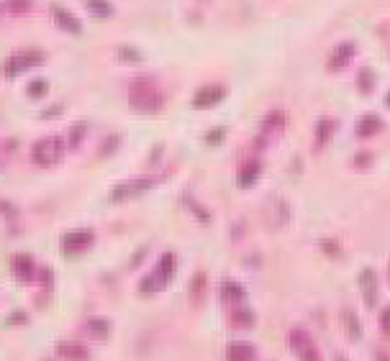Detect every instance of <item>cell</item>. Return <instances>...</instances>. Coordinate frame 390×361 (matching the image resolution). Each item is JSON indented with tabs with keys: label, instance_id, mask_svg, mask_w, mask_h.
Instances as JSON below:
<instances>
[{
	"label": "cell",
	"instance_id": "1",
	"mask_svg": "<svg viewBox=\"0 0 390 361\" xmlns=\"http://www.w3.org/2000/svg\"><path fill=\"white\" fill-rule=\"evenodd\" d=\"M128 105L136 113H157L162 108V95L151 77H136L128 85Z\"/></svg>",
	"mask_w": 390,
	"mask_h": 361
},
{
	"label": "cell",
	"instance_id": "2",
	"mask_svg": "<svg viewBox=\"0 0 390 361\" xmlns=\"http://www.w3.org/2000/svg\"><path fill=\"white\" fill-rule=\"evenodd\" d=\"M175 267H177V259L172 252H165L157 261V267L151 275H147L139 284V292H142L144 298H151V295H157L160 290H165L170 282H172V277H175Z\"/></svg>",
	"mask_w": 390,
	"mask_h": 361
},
{
	"label": "cell",
	"instance_id": "3",
	"mask_svg": "<svg viewBox=\"0 0 390 361\" xmlns=\"http://www.w3.org/2000/svg\"><path fill=\"white\" fill-rule=\"evenodd\" d=\"M287 346H290V351L298 356V361H324L321 359V351L316 341L310 338V333L306 328H290L287 333Z\"/></svg>",
	"mask_w": 390,
	"mask_h": 361
},
{
	"label": "cell",
	"instance_id": "4",
	"mask_svg": "<svg viewBox=\"0 0 390 361\" xmlns=\"http://www.w3.org/2000/svg\"><path fill=\"white\" fill-rule=\"evenodd\" d=\"M31 157H33V162H36L39 167L57 164V162L62 159V139H57V136H47V139H39V141L33 144Z\"/></svg>",
	"mask_w": 390,
	"mask_h": 361
},
{
	"label": "cell",
	"instance_id": "5",
	"mask_svg": "<svg viewBox=\"0 0 390 361\" xmlns=\"http://www.w3.org/2000/svg\"><path fill=\"white\" fill-rule=\"evenodd\" d=\"M93 244H96V233L88 231V228L70 231V233L62 236V252L64 254H82V252H88Z\"/></svg>",
	"mask_w": 390,
	"mask_h": 361
},
{
	"label": "cell",
	"instance_id": "6",
	"mask_svg": "<svg viewBox=\"0 0 390 361\" xmlns=\"http://www.w3.org/2000/svg\"><path fill=\"white\" fill-rule=\"evenodd\" d=\"M41 62H44V54H39V52H24V54L8 56L6 64H3V75H6V77H16V75H21L24 70L36 67V64H41Z\"/></svg>",
	"mask_w": 390,
	"mask_h": 361
},
{
	"label": "cell",
	"instance_id": "7",
	"mask_svg": "<svg viewBox=\"0 0 390 361\" xmlns=\"http://www.w3.org/2000/svg\"><path fill=\"white\" fill-rule=\"evenodd\" d=\"M149 187H154V180H149V177L121 182V185H116V187L111 190V203H123L128 197H136V195H142V192H147Z\"/></svg>",
	"mask_w": 390,
	"mask_h": 361
},
{
	"label": "cell",
	"instance_id": "8",
	"mask_svg": "<svg viewBox=\"0 0 390 361\" xmlns=\"http://www.w3.org/2000/svg\"><path fill=\"white\" fill-rule=\"evenodd\" d=\"M359 290H362V298H365V305L367 307H375L377 305V275H375V269L365 267L359 272Z\"/></svg>",
	"mask_w": 390,
	"mask_h": 361
},
{
	"label": "cell",
	"instance_id": "9",
	"mask_svg": "<svg viewBox=\"0 0 390 361\" xmlns=\"http://www.w3.org/2000/svg\"><path fill=\"white\" fill-rule=\"evenodd\" d=\"M223 98H226V90H223L221 85H206L193 95V105H195V108H213Z\"/></svg>",
	"mask_w": 390,
	"mask_h": 361
},
{
	"label": "cell",
	"instance_id": "10",
	"mask_svg": "<svg viewBox=\"0 0 390 361\" xmlns=\"http://www.w3.org/2000/svg\"><path fill=\"white\" fill-rule=\"evenodd\" d=\"M57 353L67 361H88V356H90L88 346L77 344V341H59V344H57Z\"/></svg>",
	"mask_w": 390,
	"mask_h": 361
},
{
	"label": "cell",
	"instance_id": "11",
	"mask_svg": "<svg viewBox=\"0 0 390 361\" xmlns=\"http://www.w3.org/2000/svg\"><path fill=\"white\" fill-rule=\"evenodd\" d=\"M52 16H54V24L59 26L62 31L75 33V36H80V33H82L80 21H77V18L72 16L70 10H64V8H59V6H54V8H52Z\"/></svg>",
	"mask_w": 390,
	"mask_h": 361
},
{
	"label": "cell",
	"instance_id": "12",
	"mask_svg": "<svg viewBox=\"0 0 390 361\" xmlns=\"http://www.w3.org/2000/svg\"><path fill=\"white\" fill-rule=\"evenodd\" d=\"M283 128H285V116H283L280 110H272L270 116L262 121V136H260V144H267V139L278 136Z\"/></svg>",
	"mask_w": 390,
	"mask_h": 361
},
{
	"label": "cell",
	"instance_id": "13",
	"mask_svg": "<svg viewBox=\"0 0 390 361\" xmlns=\"http://www.w3.org/2000/svg\"><path fill=\"white\" fill-rule=\"evenodd\" d=\"M352 56H354V44H352V41H344V44H339V47L331 52V56H329V70L336 72V70H342V67H347Z\"/></svg>",
	"mask_w": 390,
	"mask_h": 361
},
{
	"label": "cell",
	"instance_id": "14",
	"mask_svg": "<svg viewBox=\"0 0 390 361\" xmlns=\"http://www.w3.org/2000/svg\"><path fill=\"white\" fill-rule=\"evenodd\" d=\"M257 348L247 341H234L226 346V361H252Z\"/></svg>",
	"mask_w": 390,
	"mask_h": 361
},
{
	"label": "cell",
	"instance_id": "15",
	"mask_svg": "<svg viewBox=\"0 0 390 361\" xmlns=\"http://www.w3.org/2000/svg\"><path fill=\"white\" fill-rule=\"evenodd\" d=\"M13 272H16L18 282H31L33 277H36V264L29 254H18L16 259H13Z\"/></svg>",
	"mask_w": 390,
	"mask_h": 361
},
{
	"label": "cell",
	"instance_id": "16",
	"mask_svg": "<svg viewBox=\"0 0 390 361\" xmlns=\"http://www.w3.org/2000/svg\"><path fill=\"white\" fill-rule=\"evenodd\" d=\"M260 174H262V164H260L257 159H252V162H247V164L241 167L239 185H241V187H252V185L260 180Z\"/></svg>",
	"mask_w": 390,
	"mask_h": 361
},
{
	"label": "cell",
	"instance_id": "17",
	"mask_svg": "<svg viewBox=\"0 0 390 361\" xmlns=\"http://www.w3.org/2000/svg\"><path fill=\"white\" fill-rule=\"evenodd\" d=\"M334 118H319V123H316V149H321V146H327L329 139L334 136Z\"/></svg>",
	"mask_w": 390,
	"mask_h": 361
},
{
	"label": "cell",
	"instance_id": "18",
	"mask_svg": "<svg viewBox=\"0 0 390 361\" xmlns=\"http://www.w3.org/2000/svg\"><path fill=\"white\" fill-rule=\"evenodd\" d=\"M342 321H344V330H347V338H350V341H359V338H362V323H359V318L354 315V310H344Z\"/></svg>",
	"mask_w": 390,
	"mask_h": 361
},
{
	"label": "cell",
	"instance_id": "19",
	"mask_svg": "<svg viewBox=\"0 0 390 361\" xmlns=\"http://www.w3.org/2000/svg\"><path fill=\"white\" fill-rule=\"evenodd\" d=\"M382 128V121L377 116H365L359 118L357 123V136L359 139H370V136H375L377 131Z\"/></svg>",
	"mask_w": 390,
	"mask_h": 361
},
{
	"label": "cell",
	"instance_id": "20",
	"mask_svg": "<svg viewBox=\"0 0 390 361\" xmlns=\"http://www.w3.org/2000/svg\"><path fill=\"white\" fill-rule=\"evenodd\" d=\"M231 325H237V328H252V323H255V313L247 310V307H234V313H231Z\"/></svg>",
	"mask_w": 390,
	"mask_h": 361
},
{
	"label": "cell",
	"instance_id": "21",
	"mask_svg": "<svg viewBox=\"0 0 390 361\" xmlns=\"http://www.w3.org/2000/svg\"><path fill=\"white\" fill-rule=\"evenodd\" d=\"M221 298L226 300V302H239V300H244V287L237 282H223L221 284Z\"/></svg>",
	"mask_w": 390,
	"mask_h": 361
},
{
	"label": "cell",
	"instance_id": "22",
	"mask_svg": "<svg viewBox=\"0 0 390 361\" xmlns=\"http://www.w3.org/2000/svg\"><path fill=\"white\" fill-rule=\"evenodd\" d=\"M203 298H206V275L203 272H198V275L190 279V300L193 302H203Z\"/></svg>",
	"mask_w": 390,
	"mask_h": 361
},
{
	"label": "cell",
	"instance_id": "23",
	"mask_svg": "<svg viewBox=\"0 0 390 361\" xmlns=\"http://www.w3.org/2000/svg\"><path fill=\"white\" fill-rule=\"evenodd\" d=\"M275 223H278L280 228L287 226V220H290V208H287V203L280 197V200H275Z\"/></svg>",
	"mask_w": 390,
	"mask_h": 361
},
{
	"label": "cell",
	"instance_id": "24",
	"mask_svg": "<svg viewBox=\"0 0 390 361\" xmlns=\"http://www.w3.org/2000/svg\"><path fill=\"white\" fill-rule=\"evenodd\" d=\"M88 330L93 333V336L105 338V336H108V330H111V325H108V321H100V318H90V321H88Z\"/></svg>",
	"mask_w": 390,
	"mask_h": 361
},
{
	"label": "cell",
	"instance_id": "25",
	"mask_svg": "<svg viewBox=\"0 0 390 361\" xmlns=\"http://www.w3.org/2000/svg\"><path fill=\"white\" fill-rule=\"evenodd\" d=\"M85 6H88V10H93V13H98L100 18H108L113 13V8L105 3V0H85Z\"/></svg>",
	"mask_w": 390,
	"mask_h": 361
},
{
	"label": "cell",
	"instance_id": "26",
	"mask_svg": "<svg viewBox=\"0 0 390 361\" xmlns=\"http://www.w3.org/2000/svg\"><path fill=\"white\" fill-rule=\"evenodd\" d=\"M357 85H359V90H362V93H370V90H373V85H375L373 70H359V75H357Z\"/></svg>",
	"mask_w": 390,
	"mask_h": 361
},
{
	"label": "cell",
	"instance_id": "27",
	"mask_svg": "<svg viewBox=\"0 0 390 361\" xmlns=\"http://www.w3.org/2000/svg\"><path fill=\"white\" fill-rule=\"evenodd\" d=\"M6 6L10 13H26V10H31L33 0H6Z\"/></svg>",
	"mask_w": 390,
	"mask_h": 361
},
{
	"label": "cell",
	"instance_id": "28",
	"mask_svg": "<svg viewBox=\"0 0 390 361\" xmlns=\"http://www.w3.org/2000/svg\"><path fill=\"white\" fill-rule=\"evenodd\" d=\"M29 95L31 98H44L47 95V82L44 79H33L31 85H29Z\"/></svg>",
	"mask_w": 390,
	"mask_h": 361
},
{
	"label": "cell",
	"instance_id": "29",
	"mask_svg": "<svg viewBox=\"0 0 390 361\" xmlns=\"http://www.w3.org/2000/svg\"><path fill=\"white\" fill-rule=\"evenodd\" d=\"M16 149V141H0V167L8 162V157Z\"/></svg>",
	"mask_w": 390,
	"mask_h": 361
},
{
	"label": "cell",
	"instance_id": "30",
	"mask_svg": "<svg viewBox=\"0 0 390 361\" xmlns=\"http://www.w3.org/2000/svg\"><path fill=\"white\" fill-rule=\"evenodd\" d=\"M82 136H85V126H82V123H80V126L72 128V131H70V146H72V149H77V146H80Z\"/></svg>",
	"mask_w": 390,
	"mask_h": 361
},
{
	"label": "cell",
	"instance_id": "31",
	"mask_svg": "<svg viewBox=\"0 0 390 361\" xmlns=\"http://www.w3.org/2000/svg\"><path fill=\"white\" fill-rule=\"evenodd\" d=\"M380 330H382V336L390 338V305L380 313Z\"/></svg>",
	"mask_w": 390,
	"mask_h": 361
},
{
	"label": "cell",
	"instance_id": "32",
	"mask_svg": "<svg viewBox=\"0 0 390 361\" xmlns=\"http://www.w3.org/2000/svg\"><path fill=\"white\" fill-rule=\"evenodd\" d=\"M119 54L123 56V62H139V59H142L136 49H128V47H121V49H119Z\"/></svg>",
	"mask_w": 390,
	"mask_h": 361
},
{
	"label": "cell",
	"instance_id": "33",
	"mask_svg": "<svg viewBox=\"0 0 390 361\" xmlns=\"http://www.w3.org/2000/svg\"><path fill=\"white\" fill-rule=\"evenodd\" d=\"M223 136H226V131H223V128H216V131H211V134L206 136V141L213 146V144H221L223 141Z\"/></svg>",
	"mask_w": 390,
	"mask_h": 361
},
{
	"label": "cell",
	"instance_id": "34",
	"mask_svg": "<svg viewBox=\"0 0 390 361\" xmlns=\"http://www.w3.org/2000/svg\"><path fill=\"white\" fill-rule=\"evenodd\" d=\"M116 149H119V136H111V139L105 141V146H103V151H100V154H103V157H108V154H111V151H116Z\"/></svg>",
	"mask_w": 390,
	"mask_h": 361
},
{
	"label": "cell",
	"instance_id": "35",
	"mask_svg": "<svg viewBox=\"0 0 390 361\" xmlns=\"http://www.w3.org/2000/svg\"><path fill=\"white\" fill-rule=\"evenodd\" d=\"M321 249H327V254H331V256H339V254H342V249H339L334 241H321Z\"/></svg>",
	"mask_w": 390,
	"mask_h": 361
},
{
	"label": "cell",
	"instance_id": "36",
	"mask_svg": "<svg viewBox=\"0 0 390 361\" xmlns=\"http://www.w3.org/2000/svg\"><path fill=\"white\" fill-rule=\"evenodd\" d=\"M354 164L367 167V164H370V154H357V157H354Z\"/></svg>",
	"mask_w": 390,
	"mask_h": 361
},
{
	"label": "cell",
	"instance_id": "37",
	"mask_svg": "<svg viewBox=\"0 0 390 361\" xmlns=\"http://www.w3.org/2000/svg\"><path fill=\"white\" fill-rule=\"evenodd\" d=\"M375 361H390L388 351H375Z\"/></svg>",
	"mask_w": 390,
	"mask_h": 361
},
{
	"label": "cell",
	"instance_id": "38",
	"mask_svg": "<svg viewBox=\"0 0 390 361\" xmlns=\"http://www.w3.org/2000/svg\"><path fill=\"white\" fill-rule=\"evenodd\" d=\"M334 361H350V359H347V356H342V353H336Z\"/></svg>",
	"mask_w": 390,
	"mask_h": 361
},
{
	"label": "cell",
	"instance_id": "39",
	"mask_svg": "<svg viewBox=\"0 0 390 361\" xmlns=\"http://www.w3.org/2000/svg\"><path fill=\"white\" fill-rule=\"evenodd\" d=\"M385 100H388V108H390V93H388V98H385Z\"/></svg>",
	"mask_w": 390,
	"mask_h": 361
},
{
	"label": "cell",
	"instance_id": "40",
	"mask_svg": "<svg viewBox=\"0 0 390 361\" xmlns=\"http://www.w3.org/2000/svg\"><path fill=\"white\" fill-rule=\"evenodd\" d=\"M388 279H390V267H388Z\"/></svg>",
	"mask_w": 390,
	"mask_h": 361
}]
</instances>
